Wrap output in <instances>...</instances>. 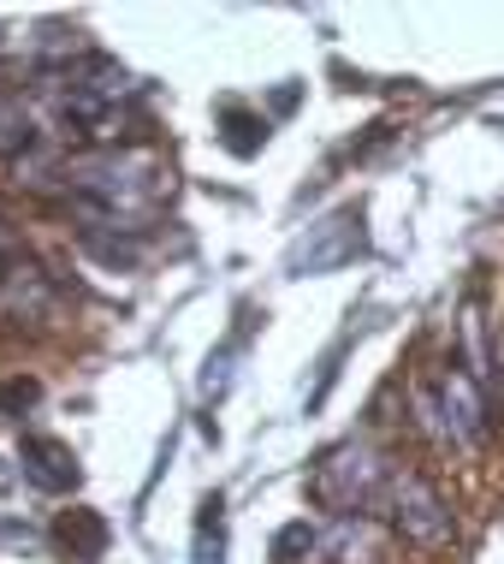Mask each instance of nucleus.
Here are the masks:
<instances>
[{
    "instance_id": "f257e3e1",
    "label": "nucleus",
    "mask_w": 504,
    "mask_h": 564,
    "mask_svg": "<svg viewBox=\"0 0 504 564\" xmlns=\"http://www.w3.org/2000/svg\"><path fill=\"white\" fill-rule=\"evenodd\" d=\"M280 564H386V535L369 517H327V523H292L273 535Z\"/></svg>"
},
{
    "instance_id": "f03ea898",
    "label": "nucleus",
    "mask_w": 504,
    "mask_h": 564,
    "mask_svg": "<svg viewBox=\"0 0 504 564\" xmlns=\"http://www.w3.org/2000/svg\"><path fill=\"white\" fill-rule=\"evenodd\" d=\"M374 506L392 517V529H398L404 541H416V546H446V541H451V511H446V499H439L421 476H409V469H386Z\"/></svg>"
},
{
    "instance_id": "7ed1b4c3",
    "label": "nucleus",
    "mask_w": 504,
    "mask_h": 564,
    "mask_svg": "<svg viewBox=\"0 0 504 564\" xmlns=\"http://www.w3.org/2000/svg\"><path fill=\"white\" fill-rule=\"evenodd\" d=\"M380 481H386V469H380V457L369 446H339V452H327L320 457V469H315V481H309V494L320 499L327 511H339V517H357L362 506H374V494H380Z\"/></svg>"
},
{
    "instance_id": "20e7f679",
    "label": "nucleus",
    "mask_w": 504,
    "mask_h": 564,
    "mask_svg": "<svg viewBox=\"0 0 504 564\" xmlns=\"http://www.w3.org/2000/svg\"><path fill=\"white\" fill-rule=\"evenodd\" d=\"M357 250H362V220L357 215H332V220L309 226V238L292 250V273H327V268L350 262Z\"/></svg>"
},
{
    "instance_id": "39448f33",
    "label": "nucleus",
    "mask_w": 504,
    "mask_h": 564,
    "mask_svg": "<svg viewBox=\"0 0 504 564\" xmlns=\"http://www.w3.org/2000/svg\"><path fill=\"white\" fill-rule=\"evenodd\" d=\"M24 476L42 487V494H66V487H78V452L66 446V440H48V434H30L24 452H19Z\"/></svg>"
},
{
    "instance_id": "423d86ee",
    "label": "nucleus",
    "mask_w": 504,
    "mask_h": 564,
    "mask_svg": "<svg viewBox=\"0 0 504 564\" xmlns=\"http://www.w3.org/2000/svg\"><path fill=\"white\" fill-rule=\"evenodd\" d=\"M446 434L463 440V446H475L486 440V404H481V387L469 380L463 369L446 375Z\"/></svg>"
},
{
    "instance_id": "0eeeda50",
    "label": "nucleus",
    "mask_w": 504,
    "mask_h": 564,
    "mask_svg": "<svg viewBox=\"0 0 504 564\" xmlns=\"http://www.w3.org/2000/svg\"><path fill=\"white\" fill-rule=\"evenodd\" d=\"M59 546H72L78 558H96L107 546V523L96 511H66V517H59Z\"/></svg>"
},
{
    "instance_id": "6e6552de",
    "label": "nucleus",
    "mask_w": 504,
    "mask_h": 564,
    "mask_svg": "<svg viewBox=\"0 0 504 564\" xmlns=\"http://www.w3.org/2000/svg\"><path fill=\"white\" fill-rule=\"evenodd\" d=\"M220 126H226V149H232V155H255V149L267 143V119H255L243 108H226Z\"/></svg>"
},
{
    "instance_id": "1a4fd4ad",
    "label": "nucleus",
    "mask_w": 504,
    "mask_h": 564,
    "mask_svg": "<svg viewBox=\"0 0 504 564\" xmlns=\"http://www.w3.org/2000/svg\"><path fill=\"white\" fill-rule=\"evenodd\" d=\"M30 143V113L19 101H0V155H19Z\"/></svg>"
},
{
    "instance_id": "9d476101",
    "label": "nucleus",
    "mask_w": 504,
    "mask_h": 564,
    "mask_svg": "<svg viewBox=\"0 0 504 564\" xmlns=\"http://www.w3.org/2000/svg\"><path fill=\"white\" fill-rule=\"evenodd\" d=\"M202 511L208 517H202V535H196V564H220V553H226V541H220V499H208Z\"/></svg>"
},
{
    "instance_id": "9b49d317",
    "label": "nucleus",
    "mask_w": 504,
    "mask_h": 564,
    "mask_svg": "<svg viewBox=\"0 0 504 564\" xmlns=\"http://www.w3.org/2000/svg\"><path fill=\"white\" fill-rule=\"evenodd\" d=\"M30 399H36V380H7L0 387V410H24Z\"/></svg>"
}]
</instances>
